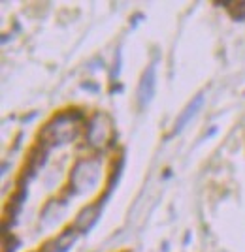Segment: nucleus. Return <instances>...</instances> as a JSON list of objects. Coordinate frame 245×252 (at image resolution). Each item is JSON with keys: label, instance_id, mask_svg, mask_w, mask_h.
Here are the masks:
<instances>
[{"label": "nucleus", "instance_id": "nucleus-5", "mask_svg": "<svg viewBox=\"0 0 245 252\" xmlns=\"http://www.w3.org/2000/svg\"><path fill=\"white\" fill-rule=\"evenodd\" d=\"M202 105H204V93H200L198 96H194L191 102L187 104V107L179 113L177 121H175V125H174V132H172V134L175 136V134L183 132V128H185V126L189 125L192 119L196 117V113L202 109Z\"/></svg>", "mask_w": 245, "mask_h": 252}, {"label": "nucleus", "instance_id": "nucleus-4", "mask_svg": "<svg viewBox=\"0 0 245 252\" xmlns=\"http://www.w3.org/2000/svg\"><path fill=\"white\" fill-rule=\"evenodd\" d=\"M155 87H157V68H155V64H151L141 75V81L138 87V102L141 107H145L153 100Z\"/></svg>", "mask_w": 245, "mask_h": 252}, {"label": "nucleus", "instance_id": "nucleus-3", "mask_svg": "<svg viewBox=\"0 0 245 252\" xmlns=\"http://www.w3.org/2000/svg\"><path fill=\"white\" fill-rule=\"evenodd\" d=\"M107 136H109V121H107L106 115L98 113L91 119L89 123V128H87V139L93 147H102L107 141Z\"/></svg>", "mask_w": 245, "mask_h": 252}, {"label": "nucleus", "instance_id": "nucleus-2", "mask_svg": "<svg viewBox=\"0 0 245 252\" xmlns=\"http://www.w3.org/2000/svg\"><path fill=\"white\" fill-rule=\"evenodd\" d=\"M100 171H102V164L96 158H83L79 160L72 169L70 175V183L75 192H85V190L95 189L100 181Z\"/></svg>", "mask_w": 245, "mask_h": 252}, {"label": "nucleus", "instance_id": "nucleus-7", "mask_svg": "<svg viewBox=\"0 0 245 252\" xmlns=\"http://www.w3.org/2000/svg\"><path fill=\"white\" fill-rule=\"evenodd\" d=\"M75 239H77V231L75 230L64 231L63 235H59V237L51 243L55 249L49 252H68L70 249H72V245L75 243Z\"/></svg>", "mask_w": 245, "mask_h": 252}, {"label": "nucleus", "instance_id": "nucleus-8", "mask_svg": "<svg viewBox=\"0 0 245 252\" xmlns=\"http://www.w3.org/2000/svg\"><path fill=\"white\" fill-rule=\"evenodd\" d=\"M223 6H228V13L234 21H245V0L240 2H223Z\"/></svg>", "mask_w": 245, "mask_h": 252}, {"label": "nucleus", "instance_id": "nucleus-1", "mask_svg": "<svg viewBox=\"0 0 245 252\" xmlns=\"http://www.w3.org/2000/svg\"><path fill=\"white\" fill-rule=\"evenodd\" d=\"M79 119H81V115L75 113V111L74 113H61V115H57L42 130L40 139H43L49 145H63V143L72 141L77 136V121Z\"/></svg>", "mask_w": 245, "mask_h": 252}, {"label": "nucleus", "instance_id": "nucleus-6", "mask_svg": "<svg viewBox=\"0 0 245 252\" xmlns=\"http://www.w3.org/2000/svg\"><path fill=\"white\" fill-rule=\"evenodd\" d=\"M102 207H104V201H100L98 205H93V207H85V209L75 217L74 230L81 231V233H87V231L93 230V226L98 222V217H100Z\"/></svg>", "mask_w": 245, "mask_h": 252}]
</instances>
